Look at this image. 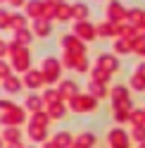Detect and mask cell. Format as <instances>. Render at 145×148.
Segmentation results:
<instances>
[{
	"label": "cell",
	"mask_w": 145,
	"mask_h": 148,
	"mask_svg": "<svg viewBox=\"0 0 145 148\" xmlns=\"http://www.w3.org/2000/svg\"><path fill=\"white\" fill-rule=\"evenodd\" d=\"M24 122V112H22V108H17V105H12L7 112L3 115V124H7V127H17V124H22Z\"/></svg>",
	"instance_id": "9c48e42d"
},
{
	"label": "cell",
	"mask_w": 145,
	"mask_h": 148,
	"mask_svg": "<svg viewBox=\"0 0 145 148\" xmlns=\"http://www.w3.org/2000/svg\"><path fill=\"white\" fill-rule=\"evenodd\" d=\"M74 36L79 41H88V43L98 38V36H95V26L90 22H76L74 24Z\"/></svg>",
	"instance_id": "7a4b0ae2"
},
{
	"label": "cell",
	"mask_w": 145,
	"mask_h": 148,
	"mask_svg": "<svg viewBox=\"0 0 145 148\" xmlns=\"http://www.w3.org/2000/svg\"><path fill=\"white\" fill-rule=\"evenodd\" d=\"M55 17H57V19H62V22L71 19V7L64 5V3H60V5H57V10H55Z\"/></svg>",
	"instance_id": "d4e9b609"
},
{
	"label": "cell",
	"mask_w": 145,
	"mask_h": 148,
	"mask_svg": "<svg viewBox=\"0 0 145 148\" xmlns=\"http://www.w3.org/2000/svg\"><path fill=\"white\" fill-rule=\"evenodd\" d=\"M10 3H12V5H17V7H19V5H26V0H10Z\"/></svg>",
	"instance_id": "b9f144b4"
},
{
	"label": "cell",
	"mask_w": 145,
	"mask_h": 148,
	"mask_svg": "<svg viewBox=\"0 0 145 148\" xmlns=\"http://www.w3.org/2000/svg\"><path fill=\"white\" fill-rule=\"evenodd\" d=\"M33 34L36 36H48L50 34V22L48 19H33Z\"/></svg>",
	"instance_id": "2e32d148"
},
{
	"label": "cell",
	"mask_w": 145,
	"mask_h": 148,
	"mask_svg": "<svg viewBox=\"0 0 145 148\" xmlns=\"http://www.w3.org/2000/svg\"><path fill=\"white\" fill-rule=\"evenodd\" d=\"M26 108H29L31 112H41V108H43L41 96H29V98H26Z\"/></svg>",
	"instance_id": "83f0119b"
},
{
	"label": "cell",
	"mask_w": 145,
	"mask_h": 148,
	"mask_svg": "<svg viewBox=\"0 0 145 148\" xmlns=\"http://www.w3.org/2000/svg\"><path fill=\"white\" fill-rule=\"evenodd\" d=\"M12 67L17 69V72H29V58H31V55H29V50H26V48H19V50H17V55H12Z\"/></svg>",
	"instance_id": "ba28073f"
},
{
	"label": "cell",
	"mask_w": 145,
	"mask_h": 148,
	"mask_svg": "<svg viewBox=\"0 0 145 148\" xmlns=\"http://www.w3.org/2000/svg\"><path fill=\"white\" fill-rule=\"evenodd\" d=\"M48 122H50V119H48V115H45L43 110H41V112H33V115H31V127L45 129V124H48Z\"/></svg>",
	"instance_id": "ffe728a7"
},
{
	"label": "cell",
	"mask_w": 145,
	"mask_h": 148,
	"mask_svg": "<svg viewBox=\"0 0 145 148\" xmlns=\"http://www.w3.org/2000/svg\"><path fill=\"white\" fill-rule=\"evenodd\" d=\"M24 86H29V88H38L43 84V74L41 72H36V69H29L24 74V81H22Z\"/></svg>",
	"instance_id": "30bf717a"
},
{
	"label": "cell",
	"mask_w": 145,
	"mask_h": 148,
	"mask_svg": "<svg viewBox=\"0 0 145 148\" xmlns=\"http://www.w3.org/2000/svg\"><path fill=\"white\" fill-rule=\"evenodd\" d=\"M62 45H64V50H67V53L76 55V58H83V53H86L83 43H81L76 36H69V34H64V36H62Z\"/></svg>",
	"instance_id": "277c9868"
},
{
	"label": "cell",
	"mask_w": 145,
	"mask_h": 148,
	"mask_svg": "<svg viewBox=\"0 0 145 148\" xmlns=\"http://www.w3.org/2000/svg\"><path fill=\"white\" fill-rule=\"evenodd\" d=\"M114 50H117V53H131V50H133V43H129V41L119 38V41L114 43Z\"/></svg>",
	"instance_id": "4dcf8cb0"
},
{
	"label": "cell",
	"mask_w": 145,
	"mask_h": 148,
	"mask_svg": "<svg viewBox=\"0 0 145 148\" xmlns=\"http://www.w3.org/2000/svg\"><path fill=\"white\" fill-rule=\"evenodd\" d=\"M69 105L76 110V112H83V110H95L98 108V100L93 96H74V98H69Z\"/></svg>",
	"instance_id": "3957f363"
},
{
	"label": "cell",
	"mask_w": 145,
	"mask_h": 148,
	"mask_svg": "<svg viewBox=\"0 0 145 148\" xmlns=\"http://www.w3.org/2000/svg\"><path fill=\"white\" fill-rule=\"evenodd\" d=\"M57 93H60V98H74V96H79V86L74 81H62Z\"/></svg>",
	"instance_id": "7c38bea8"
},
{
	"label": "cell",
	"mask_w": 145,
	"mask_h": 148,
	"mask_svg": "<svg viewBox=\"0 0 145 148\" xmlns=\"http://www.w3.org/2000/svg\"><path fill=\"white\" fill-rule=\"evenodd\" d=\"M43 148H57V146L52 143V141H45V146H43Z\"/></svg>",
	"instance_id": "7bdbcfd3"
},
{
	"label": "cell",
	"mask_w": 145,
	"mask_h": 148,
	"mask_svg": "<svg viewBox=\"0 0 145 148\" xmlns=\"http://www.w3.org/2000/svg\"><path fill=\"white\" fill-rule=\"evenodd\" d=\"M3 86H5V91H10V93H17V91L22 88V81L17 79V77H7V79H3Z\"/></svg>",
	"instance_id": "d6986e66"
},
{
	"label": "cell",
	"mask_w": 145,
	"mask_h": 148,
	"mask_svg": "<svg viewBox=\"0 0 145 148\" xmlns=\"http://www.w3.org/2000/svg\"><path fill=\"white\" fill-rule=\"evenodd\" d=\"M138 148H145V143H140V146H138Z\"/></svg>",
	"instance_id": "bcb514c9"
},
{
	"label": "cell",
	"mask_w": 145,
	"mask_h": 148,
	"mask_svg": "<svg viewBox=\"0 0 145 148\" xmlns=\"http://www.w3.org/2000/svg\"><path fill=\"white\" fill-rule=\"evenodd\" d=\"M48 3H52V5H60V3H62V0H48Z\"/></svg>",
	"instance_id": "f6af8a7d"
},
{
	"label": "cell",
	"mask_w": 145,
	"mask_h": 148,
	"mask_svg": "<svg viewBox=\"0 0 145 148\" xmlns=\"http://www.w3.org/2000/svg\"><path fill=\"white\" fill-rule=\"evenodd\" d=\"M5 26H10V12L0 10V29H5Z\"/></svg>",
	"instance_id": "e575fe53"
},
{
	"label": "cell",
	"mask_w": 145,
	"mask_h": 148,
	"mask_svg": "<svg viewBox=\"0 0 145 148\" xmlns=\"http://www.w3.org/2000/svg\"><path fill=\"white\" fill-rule=\"evenodd\" d=\"M0 108H3V110H10L12 103H7V100H0Z\"/></svg>",
	"instance_id": "60d3db41"
},
{
	"label": "cell",
	"mask_w": 145,
	"mask_h": 148,
	"mask_svg": "<svg viewBox=\"0 0 145 148\" xmlns=\"http://www.w3.org/2000/svg\"><path fill=\"white\" fill-rule=\"evenodd\" d=\"M31 138H33V141H45V129L31 127Z\"/></svg>",
	"instance_id": "d6a6232c"
},
{
	"label": "cell",
	"mask_w": 145,
	"mask_h": 148,
	"mask_svg": "<svg viewBox=\"0 0 145 148\" xmlns=\"http://www.w3.org/2000/svg\"><path fill=\"white\" fill-rule=\"evenodd\" d=\"M7 148H22V143L17 141V143H10V146H7Z\"/></svg>",
	"instance_id": "ee69618b"
},
{
	"label": "cell",
	"mask_w": 145,
	"mask_h": 148,
	"mask_svg": "<svg viewBox=\"0 0 145 148\" xmlns=\"http://www.w3.org/2000/svg\"><path fill=\"white\" fill-rule=\"evenodd\" d=\"M107 141H110V148H129V134L121 127H117L107 134Z\"/></svg>",
	"instance_id": "5b68a950"
},
{
	"label": "cell",
	"mask_w": 145,
	"mask_h": 148,
	"mask_svg": "<svg viewBox=\"0 0 145 148\" xmlns=\"http://www.w3.org/2000/svg\"><path fill=\"white\" fill-rule=\"evenodd\" d=\"M90 93H93V98L98 100V98H105L107 96V88L102 84H95V81H93V84H90Z\"/></svg>",
	"instance_id": "f1b7e54d"
},
{
	"label": "cell",
	"mask_w": 145,
	"mask_h": 148,
	"mask_svg": "<svg viewBox=\"0 0 145 148\" xmlns=\"http://www.w3.org/2000/svg\"><path fill=\"white\" fill-rule=\"evenodd\" d=\"M5 53H7V43H3V41H0V58H3Z\"/></svg>",
	"instance_id": "ab89813d"
},
{
	"label": "cell",
	"mask_w": 145,
	"mask_h": 148,
	"mask_svg": "<svg viewBox=\"0 0 145 148\" xmlns=\"http://www.w3.org/2000/svg\"><path fill=\"white\" fill-rule=\"evenodd\" d=\"M121 100H129V88L126 86H114L112 88V103H121Z\"/></svg>",
	"instance_id": "ac0fdd59"
},
{
	"label": "cell",
	"mask_w": 145,
	"mask_h": 148,
	"mask_svg": "<svg viewBox=\"0 0 145 148\" xmlns=\"http://www.w3.org/2000/svg\"><path fill=\"white\" fill-rule=\"evenodd\" d=\"M17 45H22V48H26V45L31 43V31L29 29H22V31H17V38H12Z\"/></svg>",
	"instance_id": "603a6c76"
},
{
	"label": "cell",
	"mask_w": 145,
	"mask_h": 148,
	"mask_svg": "<svg viewBox=\"0 0 145 148\" xmlns=\"http://www.w3.org/2000/svg\"><path fill=\"white\" fill-rule=\"evenodd\" d=\"M126 19H129L131 24H145V12L138 10V7H133V10L126 12Z\"/></svg>",
	"instance_id": "e0dca14e"
},
{
	"label": "cell",
	"mask_w": 145,
	"mask_h": 148,
	"mask_svg": "<svg viewBox=\"0 0 145 148\" xmlns=\"http://www.w3.org/2000/svg\"><path fill=\"white\" fill-rule=\"evenodd\" d=\"M41 100L43 103H48V105H55V103H62V98H60V93L57 91H52V88H48L45 93L41 96Z\"/></svg>",
	"instance_id": "cb8c5ba5"
},
{
	"label": "cell",
	"mask_w": 145,
	"mask_h": 148,
	"mask_svg": "<svg viewBox=\"0 0 145 148\" xmlns=\"http://www.w3.org/2000/svg\"><path fill=\"white\" fill-rule=\"evenodd\" d=\"M10 29H17V31L26 29V17L24 14H10Z\"/></svg>",
	"instance_id": "7402d4cb"
},
{
	"label": "cell",
	"mask_w": 145,
	"mask_h": 148,
	"mask_svg": "<svg viewBox=\"0 0 145 148\" xmlns=\"http://www.w3.org/2000/svg\"><path fill=\"white\" fill-rule=\"evenodd\" d=\"M107 19H110V24H119L126 19V10L121 7L119 0H112L110 5H107Z\"/></svg>",
	"instance_id": "8992f818"
},
{
	"label": "cell",
	"mask_w": 145,
	"mask_h": 148,
	"mask_svg": "<svg viewBox=\"0 0 145 148\" xmlns=\"http://www.w3.org/2000/svg\"><path fill=\"white\" fill-rule=\"evenodd\" d=\"M3 138L7 143H17V141H19V129H17V127H7L3 132Z\"/></svg>",
	"instance_id": "4316f807"
},
{
	"label": "cell",
	"mask_w": 145,
	"mask_h": 148,
	"mask_svg": "<svg viewBox=\"0 0 145 148\" xmlns=\"http://www.w3.org/2000/svg\"><path fill=\"white\" fill-rule=\"evenodd\" d=\"M0 146H3V141H0Z\"/></svg>",
	"instance_id": "7dc6e473"
},
{
	"label": "cell",
	"mask_w": 145,
	"mask_h": 148,
	"mask_svg": "<svg viewBox=\"0 0 145 148\" xmlns=\"http://www.w3.org/2000/svg\"><path fill=\"white\" fill-rule=\"evenodd\" d=\"M52 143H55L57 148H69V146H74V138H71L67 132H60L55 138H52Z\"/></svg>",
	"instance_id": "9a60e30c"
},
{
	"label": "cell",
	"mask_w": 145,
	"mask_h": 148,
	"mask_svg": "<svg viewBox=\"0 0 145 148\" xmlns=\"http://www.w3.org/2000/svg\"><path fill=\"white\" fill-rule=\"evenodd\" d=\"M26 12H29V17H33V19H43V3L41 0L26 3Z\"/></svg>",
	"instance_id": "5bb4252c"
},
{
	"label": "cell",
	"mask_w": 145,
	"mask_h": 148,
	"mask_svg": "<svg viewBox=\"0 0 145 148\" xmlns=\"http://www.w3.org/2000/svg\"><path fill=\"white\" fill-rule=\"evenodd\" d=\"M60 69H62V64H60V60H55V58H45L43 60V69H41V74H43V81H57L60 79Z\"/></svg>",
	"instance_id": "6da1fadb"
},
{
	"label": "cell",
	"mask_w": 145,
	"mask_h": 148,
	"mask_svg": "<svg viewBox=\"0 0 145 148\" xmlns=\"http://www.w3.org/2000/svg\"><path fill=\"white\" fill-rule=\"evenodd\" d=\"M98 67H100L102 72H107V74L112 77V74H114L117 69H119V60H117L114 55H107V53H102L100 58H98Z\"/></svg>",
	"instance_id": "52a82bcc"
},
{
	"label": "cell",
	"mask_w": 145,
	"mask_h": 148,
	"mask_svg": "<svg viewBox=\"0 0 145 148\" xmlns=\"http://www.w3.org/2000/svg\"><path fill=\"white\" fill-rule=\"evenodd\" d=\"M64 103H55V105H50V112H45L48 115V119H60L62 115H64Z\"/></svg>",
	"instance_id": "484cf974"
},
{
	"label": "cell",
	"mask_w": 145,
	"mask_h": 148,
	"mask_svg": "<svg viewBox=\"0 0 145 148\" xmlns=\"http://www.w3.org/2000/svg\"><path fill=\"white\" fill-rule=\"evenodd\" d=\"M93 81H95V84H105V81H110V74L102 72L100 67H95L93 69Z\"/></svg>",
	"instance_id": "f546056e"
},
{
	"label": "cell",
	"mask_w": 145,
	"mask_h": 148,
	"mask_svg": "<svg viewBox=\"0 0 145 148\" xmlns=\"http://www.w3.org/2000/svg\"><path fill=\"white\" fill-rule=\"evenodd\" d=\"M131 86H133V88H138V91H143V88H145V79H140L138 74H133V79H131Z\"/></svg>",
	"instance_id": "836d02e7"
},
{
	"label": "cell",
	"mask_w": 145,
	"mask_h": 148,
	"mask_svg": "<svg viewBox=\"0 0 145 148\" xmlns=\"http://www.w3.org/2000/svg\"><path fill=\"white\" fill-rule=\"evenodd\" d=\"M93 143H95V134H88V132H83V134L74 141V146H81V148H90Z\"/></svg>",
	"instance_id": "44dd1931"
},
{
	"label": "cell",
	"mask_w": 145,
	"mask_h": 148,
	"mask_svg": "<svg viewBox=\"0 0 145 148\" xmlns=\"http://www.w3.org/2000/svg\"><path fill=\"white\" fill-rule=\"evenodd\" d=\"M88 17H90L88 5H83V3L71 5V19H76V22H88Z\"/></svg>",
	"instance_id": "8fae6325"
},
{
	"label": "cell",
	"mask_w": 145,
	"mask_h": 148,
	"mask_svg": "<svg viewBox=\"0 0 145 148\" xmlns=\"http://www.w3.org/2000/svg\"><path fill=\"white\" fill-rule=\"evenodd\" d=\"M136 74H138L140 79H145V62H140V64H138V69H136Z\"/></svg>",
	"instance_id": "f35d334b"
},
{
	"label": "cell",
	"mask_w": 145,
	"mask_h": 148,
	"mask_svg": "<svg viewBox=\"0 0 145 148\" xmlns=\"http://www.w3.org/2000/svg\"><path fill=\"white\" fill-rule=\"evenodd\" d=\"M7 77H10V64L0 60V79H7Z\"/></svg>",
	"instance_id": "d590c367"
},
{
	"label": "cell",
	"mask_w": 145,
	"mask_h": 148,
	"mask_svg": "<svg viewBox=\"0 0 145 148\" xmlns=\"http://www.w3.org/2000/svg\"><path fill=\"white\" fill-rule=\"evenodd\" d=\"M133 136L138 138L140 143H145V127H136V129H133Z\"/></svg>",
	"instance_id": "8d00e7d4"
},
{
	"label": "cell",
	"mask_w": 145,
	"mask_h": 148,
	"mask_svg": "<svg viewBox=\"0 0 145 148\" xmlns=\"http://www.w3.org/2000/svg\"><path fill=\"white\" fill-rule=\"evenodd\" d=\"M76 60H79L76 55L64 53V58H62V62H60V64H64V67H69V69H71V67H76Z\"/></svg>",
	"instance_id": "1f68e13d"
},
{
	"label": "cell",
	"mask_w": 145,
	"mask_h": 148,
	"mask_svg": "<svg viewBox=\"0 0 145 148\" xmlns=\"http://www.w3.org/2000/svg\"><path fill=\"white\" fill-rule=\"evenodd\" d=\"M117 122H126V119H129V112H121V110H117Z\"/></svg>",
	"instance_id": "74e56055"
},
{
	"label": "cell",
	"mask_w": 145,
	"mask_h": 148,
	"mask_svg": "<svg viewBox=\"0 0 145 148\" xmlns=\"http://www.w3.org/2000/svg\"><path fill=\"white\" fill-rule=\"evenodd\" d=\"M95 36H102V38H110V36H117V24L110 22H102L95 26Z\"/></svg>",
	"instance_id": "4fadbf2b"
}]
</instances>
